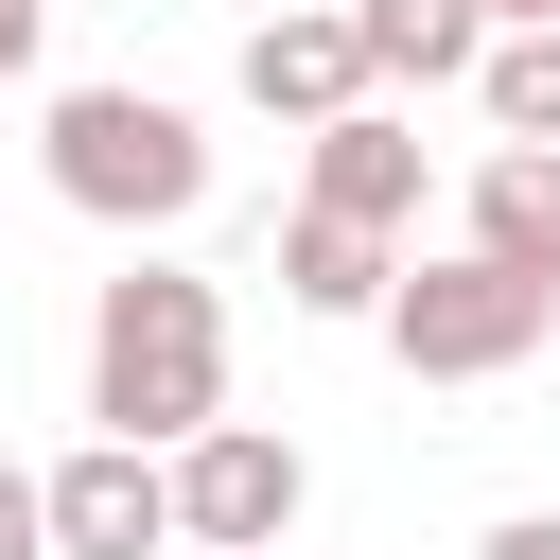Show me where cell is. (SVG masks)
Wrapping results in <instances>:
<instances>
[{"mask_svg":"<svg viewBox=\"0 0 560 560\" xmlns=\"http://www.w3.org/2000/svg\"><path fill=\"white\" fill-rule=\"evenodd\" d=\"M88 420L105 438H158V455L192 420H228V298L192 262H122L88 298Z\"/></svg>","mask_w":560,"mask_h":560,"instance_id":"6da1fadb","label":"cell"},{"mask_svg":"<svg viewBox=\"0 0 560 560\" xmlns=\"http://www.w3.org/2000/svg\"><path fill=\"white\" fill-rule=\"evenodd\" d=\"M35 158H52V192H70L88 228H122V245L210 210V122H192V105H158V88H52Z\"/></svg>","mask_w":560,"mask_h":560,"instance_id":"7a4b0ae2","label":"cell"},{"mask_svg":"<svg viewBox=\"0 0 560 560\" xmlns=\"http://www.w3.org/2000/svg\"><path fill=\"white\" fill-rule=\"evenodd\" d=\"M420 385H508L542 332H560V280H525V262H490V245H438V262H402L385 280V315H368Z\"/></svg>","mask_w":560,"mask_h":560,"instance_id":"3957f363","label":"cell"},{"mask_svg":"<svg viewBox=\"0 0 560 560\" xmlns=\"http://www.w3.org/2000/svg\"><path fill=\"white\" fill-rule=\"evenodd\" d=\"M298 508H315V455L280 438V420H192L175 438V542H298Z\"/></svg>","mask_w":560,"mask_h":560,"instance_id":"277c9868","label":"cell"},{"mask_svg":"<svg viewBox=\"0 0 560 560\" xmlns=\"http://www.w3.org/2000/svg\"><path fill=\"white\" fill-rule=\"evenodd\" d=\"M35 490H52V560H158V542H175V455H158V438H88V455H52Z\"/></svg>","mask_w":560,"mask_h":560,"instance_id":"5b68a950","label":"cell"},{"mask_svg":"<svg viewBox=\"0 0 560 560\" xmlns=\"http://www.w3.org/2000/svg\"><path fill=\"white\" fill-rule=\"evenodd\" d=\"M298 192L315 210H350V228H420V192H438V158H420V122L368 88V105H332V122H298Z\"/></svg>","mask_w":560,"mask_h":560,"instance_id":"8992f818","label":"cell"},{"mask_svg":"<svg viewBox=\"0 0 560 560\" xmlns=\"http://www.w3.org/2000/svg\"><path fill=\"white\" fill-rule=\"evenodd\" d=\"M228 88H245L280 140H298V122H332V105H368V35H350V0H280V18H245Z\"/></svg>","mask_w":560,"mask_h":560,"instance_id":"52a82bcc","label":"cell"},{"mask_svg":"<svg viewBox=\"0 0 560 560\" xmlns=\"http://www.w3.org/2000/svg\"><path fill=\"white\" fill-rule=\"evenodd\" d=\"M385 280H402V228H350V210H280V298L315 315V332H368L385 315Z\"/></svg>","mask_w":560,"mask_h":560,"instance_id":"ba28073f","label":"cell"},{"mask_svg":"<svg viewBox=\"0 0 560 560\" xmlns=\"http://www.w3.org/2000/svg\"><path fill=\"white\" fill-rule=\"evenodd\" d=\"M455 245H490V262L560 280V140H490V158H472V192H455Z\"/></svg>","mask_w":560,"mask_h":560,"instance_id":"9c48e42d","label":"cell"},{"mask_svg":"<svg viewBox=\"0 0 560 560\" xmlns=\"http://www.w3.org/2000/svg\"><path fill=\"white\" fill-rule=\"evenodd\" d=\"M350 35H368V88H472L490 0H350Z\"/></svg>","mask_w":560,"mask_h":560,"instance_id":"30bf717a","label":"cell"},{"mask_svg":"<svg viewBox=\"0 0 560 560\" xmlns=\"http://www.w3.org/2000/svg\"><path fill=\"white\" fill-rule=\"evenodd\" d=\"M472 105H490V140H560V18H490Z\"/></svg>","mask_w":560,"mask_h":560,"instance_id":"8fae6325","label":"cell"},{"mask_svg":"<svg viewBox=\"0 0 560 560\" xmlns=\"http://www.w3.org/2000/svg\"><path fill=\"white\" fill-rule=\"evenodd\" d=\"M0 560H52V490H35L18 455H0Z\"/></svg>","mask_w":560,"mask_h":560,"instance_id":"7c38bea8","label":"cell"},{"mask_svg":"<svg viewBox=\"0 0 560 560\" xmlns=\"http://www.w3.org/2000/svg\"><path fill=\"white\" fill-rule=\"evenodd\" d=\"M472 560H560V508H508V525H490Z\"/></svg>","mask_w":560,"mask_h":560,"instance_id":"4fadbf2b","label":"cell"},{"mask_svg":"<svg viewBox=\"0 0 560 560\" xmlns=\"http://www.w3.org/2000/svg\"><path fill=\"white\" fill-rule=\"evenodd\" d=\"M35 35H52V0H0V88L35 70Z\"/></svg>","mask_w":560,"mask_h":560,"instance_id":"5bb4252c","label":"cell"},{"mask_svg":"<svg viewBox=\"0 0 560 560\" xmlns=\"http://www.w3.org/2000/svg\"><path fill=\"white\" fill-rule=\"evenodd\" d=\"M490 18H560V0H490Z\"/></svg>","mask_w":560,"mask_h":560,"instance_id":"9a60e30c","label":"cell"},{"mask_svg":"<svg viewBox=\"0 0 560 560\" xmlns=\"http://www.w3.org/2000/svg\"><path fill=\"white\" fill-rule=\"evenodd\" d=\"M192 560H210V542H192ZM228 560H280V542H228Z\"/></svg>","mask_w":560,"mask_h":560,"instance_id":"2e32d148","label":"cell"}]
</instances>
